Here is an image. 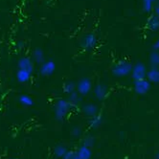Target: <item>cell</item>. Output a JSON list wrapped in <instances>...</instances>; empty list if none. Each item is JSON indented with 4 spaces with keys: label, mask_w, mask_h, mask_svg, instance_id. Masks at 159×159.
<instances>
[{
    "label": "cell",
    "mask_w": 159,
    "mask_h": 159,
    "mask_svg": "<svg viewBox=\"0 0 159 159\" xmlns=\"http://www.w3.org/2000/svg\"><path fill=\"white\" fill-rule=\"evenodd\" d=\"M73 159H80V158H79V157H78V156H77V155H75V157H74V158H73Z\"/></svg>",
    "instance_id": "f1b7e54d"
},
{
    "label": "cell",
    "mask_w": 159,
    "mask_h": 159,
    "mask_svg": "<svg viewBox=\"0 0 159 159\" xmlns=\"http://www.w3.org/2000/svg\"><path fill=\"white\" fill-rule=\"evenodd\" d=\"M66 152H67V148L64 145L60 144L54 148V154L57 158H62Z\"/></svg>",
    "instance_id": "e0dca14e"
},
{
    "label": "cell",
    "mask_w": 159,
    "mask_h": 159,
    "mask_svg": "<svg viewBox=\"0 0 159 159\" xmlns=\"http://www.w3.org/2000/svg\"><path fill=\"white\" fill-rule=\"evenodd\" d=\"M92 88V83H91V80L89 78H83L82 80H80V82L77 84L76 86V90L77 92L82 95V96H85L87 95L90 90Z\"/></svg>",
    "instance_id": "277c9868"
},
{
    "label": "cell",
    "mask_w": 159,
    "mask_h": 159,
    "mask_svg": "<svg viewBox=\"0 0 159 159\" xmlns=\"http://www.w3.org/2000/svg\"><path fill=\"white\" fill-rule=\"evenodd\" d=\"M134 91L138 95H146L151 89V83L147 79L134 82Z\"/></svg>",
    "instance_id": "5b68a950"
},
{
    "label": "cell",
    "mask_w": 159,
    "mask_h": 159,
    "mask_svg": "<svg viewBox=\"0 0 159 159\" xmlns=\"http://www.w3.org/2000/svg\"><path fill=\"white\" fill-rule=\"evenodd\" d=\"M82 133H83V130H82V129L80 128V127H74L72 129H71V134H72V136L73 137H80V136L82 135Z\"/></svg>",
    "instance_id": "cb8c5ba5"
},
{
    "label": "cell",
    "mask_w": 159,
    "mask_h": 159,
    "mask_svg": "<svg viewBox=\"0 0 159 159\" xmlns=\"http://www.w3.org/2000/svg\"><path fill=\"white\" fill-rule=\"evenodd\" d=\"M147 67L143 62H137L136 64H134V66L132 67L131 70V77L135 81H140V80H144L147 78Z\"/></svg>",
    "instance_id": "3957f363"
},
{
    "label": "cell",
    "mask_w": 159,
    "mask_h": 159,
    "mask_svg": "<svg viewBox=\"0 0 159 159\" xmlns=\"http://www.w3.org/2000/svg\"><path fill=\"white\" fill-rule=\"evenodd\" d=\"M150 62L152 65V67H158L159 66V52L153 50L150 55Z\"/></svg>",
    "instance_id": "ffe728a7"
},
{
    "label": "cell",
    "mask_w": 159,
    "mask_h": 159,
    "mask_svg": "<svg viewBox=\"0 0 159 159\" xmlns=\"http://www.w3.org/2000/svg\"><path fill=\"white\" fill-rule=\"evenodd\" d=\"M95 143H96V139L93 137V136H86V137L84 139L83 145L86 146V147H88V148L91 149V148L95 145Z\"/></svg>",
    "instance_id": "603a6c76"
},
{
    "label": "cell",
    "mask_w": 159,
    "mask_h": 159,
    "mask_svg": "<svg viewBox=\"0 0 159 159\" xmlns=\"http://www.w3.org/2000/svg\"><path fill=\"white\" fill-rule=\"evenodd\" d=\"M81 96H82V95H80L77 91H74V92H72L71 94H69V97H68L67 101L69 102L70 105H71L72 107H76V106H78V105L82 102Z\"/></svg>",
    "instance_id": "2e32d148"
},
{
    "label": "cell",
    "mask_w": 159,
    "mask_h": 159,
    "mask_svg": "<svg viewBox=\"0 0 159 159\" xmlns=\"http://www.w3.org/2000/svg\"><path fill=\"white\" fill-rule=\"evenodd\" d=\"M156 0H143V10L146 13H151L153 9V4Z\"/></svg>",
    "instance_id": "7402d4cb"
},
{
    "label": "cell",
    "mask_w": 159,
    "mask_h": 159,
    "mask_svg": "<svg viewBox=\"0 0 159 159\" xmlns=\"http://www.w3.org/2000/svg\"><path fill=\"white\" fill-rule=\"evenodd\" d=\"M14 159H18V158H14Z\"/></svg>",
    "instance_id": "f546056e"
},
{
    "label": "cell",
    "mask_w": 159,
    "mask_h": 159,
    "mask_svg": "<svg viewBox=\"0 0 159 159\" xmlns=\"http://www.w3.org/2000/svg\"><path fill=\"white\" fill-rule=\"evenodd\" d=\"M76 155L80 159H90L92 156V152H91V149H90V148L83 145L82 147H80L78 149Z\"/></svg>",
    "instance_id": "7c38bea8"
},
{
    "label": "cell",
    "mask_w": 159,
    "mask_h": 159,
    "mask_svg": "<svg viewBox=\"0 0 159 159\" xmlns=\"http://www.w3.org/2000/svg\"><path fill=\"white\" fill-rule=\"evenodd\" d=\"M32 74L25 71V70H22V69H18L16 72V79L17 81L21 84H25L27 82H29V80L31 79Z\"/></svg>",
    "instance_id": "5bb4252c"
},
{
    "label": "cell",
    "mask_w": 159,
    "mask_h": 159,
    "mask_svg": "<svg viewBox=\"0 0 159 159\" xmlns=\"http://www.w3.org/2000/svg\"><path fill=\"white\" fill-rule=\"evenodd\" d=\"M155 159H159V151L155 153Z\"/></svg>",
    "instance_id": "83f0119b"
},
{
    "label": "cell",
    "mask_w": 159,
    "mask_h": 159,
    "mask_svg": "<svg viewBox=\"0 0 159 159\" xmlns=\"http://www.w3.org/2000/svg\"><path fill=\"white\" fill-rule=\"evenodd\" d=\"M76 86L77 84L73 82H67L66 84H64L63 85V91L66 93V94H71L72 92H74L76 90Z\"/></svg>",
    "instance_id": "44dd1931"
},
{
    "label": "cell",
    "mask_w": 159,
    "mask_h": 159,
    "mask_svg": "<svg viewBox=\"0 0 159 159\" xmlns=\"http://www.w3.org/2000/svg\"><path fill=\"white\" fill-rule=\"evenodd\" d=\"M148 81L151 84H159V67H152L151 69L147 72Z\"/></svg>",
    "instance_id": "8fae6325"
},
{
    "label": "cell",
    "mask_w": 159,
    "mask_h": 159,
    "mask_svg": "<svg viewBox=\"0 0 159 159\" xmlns=\"http://www.w3.org/2000/svg\"><path fill=\"white\" fill-rule=\"evenodd\" d=\"M154 11H155V16H157L159 17V6H156L154 8Z\"/></svg>",
    "instance_id": "4316f807"
},
{
    "label": "cell",
    "mask_w": 159,
    "mask_h": 159,
    "mask_svg": "<svg viewBox=\"0 0 159 159\" xmlns=\"http://www.w3.org/2000/svg\"><path fill=\"white\" fill-rule=\"evenodd\" d=\"M34 60L39 64H42L44 62V53L40 48H37L34 51Z\"/></svg>",
    "instance_id": "d6986e66"
},
{
    "label": "cell",
    "mask_w": 159,
    "mask_h": 159,
    "mask_svg": "<svg viewBox=\"0 0 159 159\" xmlns=\"http://www.w3.org/2000/svg\"><path fill=\"white\" fill-rule=\"evenodd\" d=\"M157 6H159V2H158V5H157Z\"/></svg>",
    "instance_id": "4dcf8cb0"
},
{
    "label": "cell",
    "mask_w": 159,
    "mask_h": 159,
    "mask_svg": "<svg viewBox=\"0 0 159 159\" xmlns=\"http://www.w3.org/2000/svg\"><path fill=\"white\" fill-rule=\"evenodd\" d=\"M83 112L84 113V115L87 117H93L95 115H97L99 113V107L95 105V104H85L83 107Z\"/></svg>",
    "instance_id": "30bf717a"
},
{
    "label": "cell",
    "mask_w": 159,
    "mask_h": 159,
    "mask_svg": "<svg viewBox=\"0 0 159 159\" xmlns=\"http://www.w3.org/2000/svg\"><path fill=\"white\" fill-rule=\"evenodd\" d=\"M102 122H103V117H102L101 114L98 113L97 115L91 117V119H90V121H89V125L92 129H98L101 126Z\"/></svg>",
    "instance_id": "ac0fdd59"
},
{
    "label": "cell",
    "mask_w": 159,
    "mask_h": 159,
    "mask_svg": "<svg viewBox=\"0 0 159 159\" xmlns=\"http://www.w3.org/2000/svg\"><path fill=\"white\" fill-rule=\"evenodd\" d=\"M132 64L127 61H119L112 67V74L117 78L129 76L132 70Z\"/></svg>",
    "instance_id": "7a4b0ae2"
},
{
    "label": "cell",
    "mask_w": 159,
    "mask_h": 159,
    "mask_svg": "<svg viewBox=\"0 0 159 159\" xmlns=\"http://www.w3.org/2000/svg\"><path fill=\"white\" fill-rule=\"evenodd\" d=\"M97 43V38L94 34L90 33V34H87L84 37V39H82V47L85 50H91L92 48L95 47V45Z\"/></svg>",
    "instance_id": "8992f818"
},
{
    "label": "cell",
    "mask_w": 159,
    "mask_h": 159,
    "mask_svg": "<svg viewBox=\"0 0 159 159\" xmlns=\"http://www.w3.org/2000/svg\"><path fill=\"white\" fill-rule=\"evenodd\" d=\"M18 102L24 107H32L35 104V101L33 100V98L27 94H22L18 98Z\"/></svg>",
    "instance_id": "9a60e30c"
},
{
    "label": "cell",
    "mask_w": 159,
    "mask_h": 159,
    "mask_svg": "<svg viewBox=\"0 0 159 159\" xmlns=\"http://www.w3.org/2000/svg\"><path fill=\"white\" fill-rule=\"evenodd\" d=\"M152 48H153V50H155V51H159V39H157L156 41L153 43Z\"/></svg>",
    "instance_id": "484cf974"
},
{
    "label": "cell",
    "mask_w": 159,
    "mask_h": 159,
    "mask_svg": "<svg viewBox=\"0 0 159 159\" xmlns=\"http://www.w3.org/2000/svg\"><path fill=\"white\" fill-rule=\"evenodd\" d=\"M56 70V63L53 61H45L41 64L40 68H39V74L47 77V76H51Z\"/></svg>",
    "instance_id": "52a82bcc"
},
{
    "label": "cell",
    "mask_w": 159,
    "mask_h": 159,
    "mask_svg": "<svg viewBox=\"0 0 159 159\" xmlns=\"http://www.w3.org/2000/svg\"><path fill=\"white\" fill-rule=\"evenodd\" d=\"M147 27L152 31L159 30V17L157 16H152L147 21Z\"/></svg>",
    "instance_id": "4fadbf2b"
},
{
    "label": "cell",
    "mask_w": 159,
    "mask_h": 159,
    "mask_svg": "<svg viewBox=\"0 0 159 159\" xmlns=\"http://www.w3.org/2000/svg\"><path fill=\"white\" fill-rule=\"evenodd\" d=\"M18 69H22V70H25L29 73H33L35 67H34V63L33 61L29 59V58H21L18 61Z\"/></svg>",
    "instance_id": "9c48e42d"
},
{
    "label": "cell",
    "mask_w": 159,
    "mask_h": 159,
    "mask_svg": "<svg viewBox=\"0 0 159 159\" xmlns=\"http://www.w3.org/2000/svg\"><path fill=\"white\" fill-rule=\"evenodd\" d=\"M107 92H108L107 87L104 84H98L94 87V95L99 101L105 100L107 95Z\"/></svg>",
    "instance_id": "ba28073f"
},
{
    "label": "cell",
    "mask_w": 159,
    "mask_h": 159,
    "mask_svg": "<svg viewBox=\"0 0 159 159\" xmlns=\"http://www.w3.org/2000/svg\"><path fill=\"white\" fill-rule=\"evenodd\" d=\"M76 155V152H73L71 151H67V152L64 154V156L61 159H73Z\"/></svg>",
    "instance_id": "d4e9b609"
},
{
    "label": "cell",
    "mask_w": 159,
    "mask_h": 159,
    "mask_svg": "<svg viewBox=\"0 0 159 159\" xmlns=\"http://www.w3.org/2000/svg\"><path fill=\"white\" fill-rule=\"evenodd\" d=\"M73 107L70 105V103L65 99H59L57 101V103L55 105V117L57 120L62 121L66 115L68 114V112L70 111V109Z\"/></svg>",
    "instance_id": "6da1fadb"
}]
</instances>
